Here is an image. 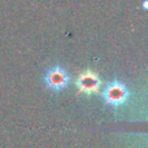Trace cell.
Returning a JSON list of instances; mask_svg holds the SVG:
<instances>
[{
  "label": "cell",
  "mask_w": 148,
  "mask_h": 148,
  "mask_svg": "<svg viewBox=\"0 0 148 148\" xmlns=\"http://www.w3.org/2000/svg\"><path fill=\"white\" fill-rule=\"evenodd\" d=\"M130 96V91L126 87V84L121 81H112L107 84V87L103 91V99L108 105L113 108H118L127 101Z\"/></svg>",
  "instance_id": "obj_1"
},
{
  "label": "cell",
  "mask_w": 148,
  "mask_h": 148,
  "mask_svg": "<svg viewBox=\"0 0 148 148\" xmlns=\"http://www.w3.org/2000/svg\"><path fill=\"white\" fill-rule=\"evenodd\" d=\"M44 84L52 91H61L66 88L70 82V77L61 66H53L44 74Z\"/></svg>",
  "instance_id": "obj_2"
},
{
  "label": "cell",
  "mask_w": 148,
  "mask_h": 148,
  "mask_svg": "<svg viewBox=\"0 0 148 148\" xmlns=\"http://www.w3.org/2000/svg\"><path fill=\"white\" fill-rule=\"evenodd\" d=\"M75 84L78 87L79 92L86 95H94L99 92L101 81H100L99 75L96 73L91 72V70H86V72H82L79 74Z\"/></svg>",
  "instance_id": "obj_3"
}]
</instances>
